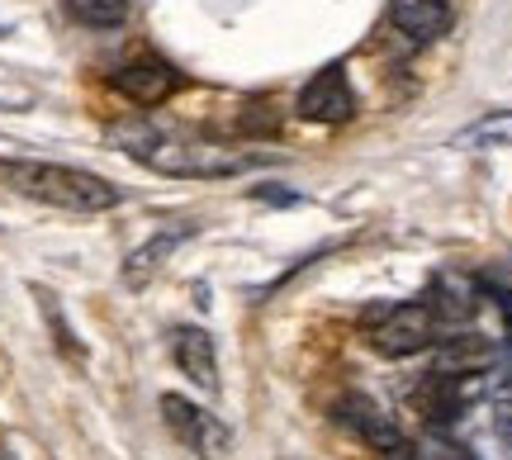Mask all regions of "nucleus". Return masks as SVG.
<instances>
[{"mask_svg":"<svg viewBox=\"0 0 512 460\" xmlns=\"http://www.w3.org/2000/svg\"><path fill=\"white\" fill-rule=\"evenodd\" d=\"M337 423L351 427V432H356L366 446H375L380 456H384V451H399V446H408L399 427L389 423V418H384L370 399H361V394H347V399L337 404Z\"/></svg>","mask_w":512,"mask_h":460,"instance_id":"9","label":"nucleus"},{"mask_svg":"<svg viewBox=\"0 0 512 460\" xmlns=\"http://www.w3.org/2000/svg\"><path fill=\"white\" fill-rule=\"evenodd\" d=\"M190 233H195V228H171V233H157L147 247H138V252L124 261V280H128V285H147V280L162 271V261L171 257V252H176Z\"/></svg>","mask_w":512,"mask_h":460,"instance_id":"12","label":"nucleus"},{"mask_svg":"<svg viewBox=\"0 0 512 460\" xmlns=\"http://www.w3.org/2000/svg\"><path fill=\"white\" fill-rule=\"evenodd\" d=\"M67 10L91 29H119L128 19V0H67Z\"/></svg>","mask_w":512,"mask_h":460,"instance_id":"13","label":"nucleus"},{"mask_svg":"<svg viewBox=\"0 0 512 460\" xmlns=\"http://www.w3.org/2000/svg\"><path fill=\"white\" fill-rule=\"evenodd\" d=\"M494 399H512V366L494 380Z\"/></svg>","mask_w":512,"mask_h":460,"instance_id":"18","label":"nucleus"},{"mask_svg":"<svg viewBox=\"0 0 512 460\" xmlns=\"http://www.w3.org/2000/svg\"><path fill=\"white\" fill-rule=\"evenodd\" d=\"M171 356H176V366L190 385L200 389H219V347H214V337L204 328H176L171 332Z\"/></svg>","mask_w":512,"mask_h":460,"instance_id":"8","label":"nucleus"},{"mask_svg":"<svg viewBox=\"0 0 512 460\" xmlns=\"http://www.w3.org/2000/svg\"><path fill=\"white\" fill-rule=\"evenodd\" d=\"M110 86L124 100H133V105H162V100H171V95L181 91V72L171 67V62H162V57H128L124 67L110 76Z\"/></svg>","mask_w":512,"mask_h":460,"instance_id":"7","label":"nucleus"},{"mask_svg":"<svg viewBox=\"0 0 512 460\" xmlns=\"http://www.w3.org/2000/svg\"><path fill=\"white\" fill-rule=\"evenodd\" d=\"M441 318L432 313L427 299H413V304H394L370 318V347L389 356V361H403V356H418L437 342Z\"/></svg>","mask_w":512,"mask_h":460,"instance_id":"3","label":"nucleus"},{"mask_svg":"<svg viewBox=\"0 0 512 460\" xmlns=\"http://www.w3.org/2000/svg\"><path fill=\"white\" fill-rule=\"evenodd\" d=\"M503 143V138H512V114H498V119H484V124H475V129L465 133L460 143Z\"/></svg>","mask_w":512,"mask_h":460,"instance_id":"14","label":"nucleus"},{"mask_svg":"<svg viewBox=\"0 0 512 460\" xmlns=\"http://www.w3.org/2000/svg\"><path fill=\"white\" fill-rule=\"evenodd\" d=\"M162 423L195 460H228V451H233L228 423L214 418L209 408H200L195 399H185V394H162Z\"/></svg>","mask_w":512,"mask_h":460,"instance_id":"4","label":"nucleus"},{"mask_svg":"<svg viewBox=\"0 0 512 460\" xmlns=\"http://www.w3.org/2000/svg\"><path fill=\"white\" fill-rule=\"evenodd\" d=\"M389 19L408 43H432L451 29V5L446 0H394Z\"/></svg>","mask_w":512,"mask_h":460,"instance_id":"10","label":"nucleus"},{"mask_svg":"<svg viewBox=\"0 0 512 460\" xmlns=\"http://www.w3.org/2000/svg\"><path fill=\"white\" fill-rule=\"evenodd\" d=\"M294 114H299L304 124H347L351 114H356V91H351L347 72H342V67L318 72L309 86L299 91Z\"/></svg>","mask_w":512,"mask_h":460,"instance_id":"6","label":"nucleus"},{"mask_svg":"<svg viewBox=\"0 0 512 460\" xmlns=\"http://www.w3.org/2000/svg\"><path fill=\"white\" fill-rule=\"evenodd\" d=\"M0 181L10 185L15 195H29L38 204H53L67 214H105L124 200V190L95 171L81 166H62V162H34V157H10L0 162Z\"/></svg>","mask_w":512,"mask_h":460,"instance_id":"1","label":"nucleus"},{"mask_svg":"<svg viewBox=\"0 0 512 460\" xmlns=\"http://www.w3.org/2000/svg\"><path fill=\"white\" fill-rule=\"evenodd\" d=\"M494 427H498V437L512 446V399H498L494 404Z\"/></svg>","mask_w":512,"mask_h":460,"instance_id":"15","label":"nucleus"},{"mask_svg":"<svg viewBox=\"0 0 512 460\" xmlns=\"http://www.w3.org/2000/svg\"><path fill=\"white\" fill-rule=\"evenodd\" d=\"M498 309H503V323H508V347H512V290H498Z\"/></svg>","mask_w":512,"mask_h":460,"instance_id":"17","label":"nucleus"},{"mask_svg":"<svg viewBox=\"0 0 512 460\" xmlns=\"http://www.w3.org/2000/svg\"><path fill=\"white\" fill-rule=\"evenodd\" d=\"M422 460H475L465 446H451V442H441V446H427L422 451Z\"/></svg>","mask_w":512,"mask_h":460,"instance_id":"16","label":"nucleus"},{"mask_svg":"<svg viewBox=\"0 0 512 460\" xmlns=\"http://www.w3.org/2000/svg\"><path fill=\"white\" fill-rule=\"evenodd\" d=\"M128 157L143 166L162 171V176H185V181H214V176H238L256 162V152H233L209 138H190V133H166V129H124L119 133Z\"/></svg>","mask_w":512,"mask_h":460,"instance_id":"2","label":"nucleus"},{"mask_svg":"<svg viewBox=\"0 0 512 460\" xmlns=\"http://www.w3.org/2000/svg\"><path fill=\"white\" fill-rule=\"evenodd\" d=\"M494 361H498V347L484 342V337H475V332L451 337V342L437 351V370H446V375H484Z\"/></svg>","mask_w":512,"mask_h":460,"instance_id":"11","label":"nucleus"},{"mask_svg":"<svg viewBox=\"0 0 512 460\" xmlns=\"http://www.w3.org/2000/svg\"><path fill=\"white\" fill-rule=\"evenodd\" d=\"M475 394H479V375H446V370H432V375L413 389V413H418L422 423L446 427L470 408Z\"/></svg>","mask_w":512,"mask_h":460,"instance_id":"5","label":"nucleus"}]
</instances>
